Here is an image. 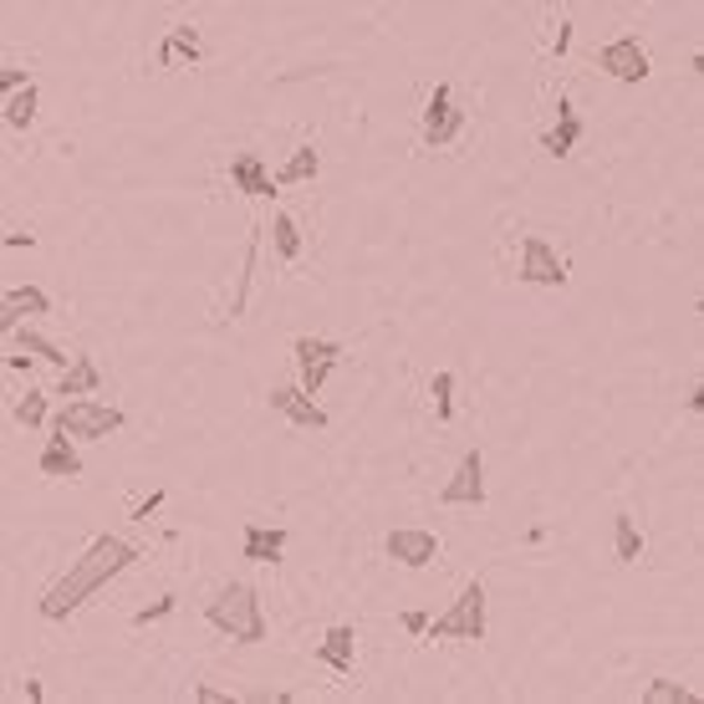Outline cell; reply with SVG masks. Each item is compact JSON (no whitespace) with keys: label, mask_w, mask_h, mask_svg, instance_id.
<instances>
[{"label":"cell","mask_w":704,"mask_h":704,"mask_svg":"<svg viewBox=\"0 0 704 704\" xmlns=\"http://www.w3.org/2000/svg\"><path fill=\"white\" fill-rule=\"evenodd\" d=\"M11 342H15V348H21V352H31L36 363H52V367H57V373H61V367H67V352H61L57 342L46 338V332H36V327L15 322V327H11Z\"/></svg>","instance_id":"22"},{"label":"cell","mask_w":704,"mask_h":704,"mask_svg":"<svg viewBox=\"0 0 704 704\" xmlns=\"http://www.w3.org/2000/svg\"><path fill=\"white\" fill-rule=\"evenodd\" d=\"M190 700H194V704H230V700H240V694H230V690H215V684H194V690H190Z\"/></svg>","instance_id":"31"},{"label":"cell","mask_w":704,"mask_h":704,"mask_svg":"<svg viewBox=\"0 0 704 704\" xmlns=\"http://www.w3.org/2000/svg\"><path fill=\"white\" fill-rule=\"evenodd\" d=\"M485 633H490V613H485V582L480 577H469L459 587V598L444 608L440 617H429L424 638H440V644H480Z\"/></svg>","instance_id":"3"},{"label":"cell","mask_w":704,"mask_h":704,"mask_svg":"<svg viewBox=\"0 0 704 704\" xmlns=\"http://www.w3.org/2000/svg\"><path fill=\"white\" fill-rule=\"evenodd\" d=\"M286 546H292V531L286 526H265V521H250L240 531V557L246 561H261V567H276L286 557Z\"/></svg>","instance_id":"13"},{"label":"cell","mask_w":704,"mask_h":704,"mask_svg":"<svg viewBox=\"0 0 704 704\" xmlns=\"http://www.w3.org/2000/svg\"><path fill=\"white\" fill-rule=\"evenodd\" d=\"M398 623H404V628H409L413 638H424V628H429V613H419V608H409V613L398 617Z\"/></svg>","instance_id":"35"},{"label":"cell","mask_w":704,"mask_h":704,"mask_svg":"<svg viewBox=\"0 0 704 704\" xmlns=\"http://www.w3.org/2000/svg\"><path fill=\"white\" fill-rule=\"evenodd\" d=\"M5 363H11L15 373H31V367H36V357H31V352H21V348H15L11 357H5Z\"/></svg>","instance_id":"36"},{"label":"cell","mask_w":704,"mask_h":704,"mask_svg":"<svg viewBox=\"0 0 704 704\" xmlns=\"http://www.w3.org/2000/svg\"><path fill=\"white\" fill-rule=\"evenodd\" d=\"M613 557L623 561V567H633V561L644 557V531H638V521H633L628 511L613 515Z\"/></svg>","instance_id":"23"},{"label":"cell","mask_w":704,"mask_h":704,"mask_svg":"<svg viewBox=\"0 0 704 704\" xmlns=\"http://www.w3.org/2000/svg\"><path fill=\"white\" fill-rule=\"evenodd\" d=\"M429 404H434V419H440V424L455 419V373H450V367H440V373L429 378Z\"/></svg>","instance_id":"25"},{"label":"cell","mask_w":704,"mask_h":704,"mask_svg":"<svg viewBox=\"0 0 704 704\" xmlns=\"http://www.w3.org/2000/svg\"><path fill=\"white\" fill-rule=\"evenodd\" d=\"M265 404H271V413H281L286 424H296V429H327L332 424V413L317 404V398L302 388V383H281V388H271L265 394Z\"/></svg>","instance_id":"9"},{"label":"cell","mask_w":704,"mask_h":704,"mask_svg":"<svg viewBox=\"0 0 704 704\" xmlns=\"http://www.w3.org/2000/svg\"><path fill=\"white\" fill-rule=\"evenodd\" d=\"M144 557V546L128 542V536H113V531H103V536H92L88 552L82 557H72V567L57 577V582L42 592V602H36V613L46 617V623H61V617H72L77 608H88L98 592H103L113 577H123L133 567V561Z\"/></svg>","instance_id":"1"},{"label":"cell","mask_w":704,"mask_h":704,"mask_svg":"<svg viewBox=\"0 0 704 704\" xmlns=\"http://www.w3.org/2000/svg\"><path fill=\"white\" fill-rule=\"evenodd\" d=\"M440 506H469V511L485 506V455L480 450H465V455H459L455 475L440 485Z\"/></svg>","instance_id":"10"},{"label":"cell","mask_w":704,"mask_h":704,"mask_svg":"<svg viewBox=\"0 0 704 704\" xmlns=\"http://www.w3.org/2000/svg\"><path fill=\"white\" fill-rule=\"evenodd\" d=\"M515 281H526V286H567V261L557 256L552 240L526 235L521 240V261H515Z\"/></svg>","instance_id":"7"},{"label":"cell","mask_w":704,"mask_h":704,"mask_svg":"<svg viewBox=\"0 0 704 704\" xmlns=\"http://www.w3.org/2000/svg\"><path fill=\"white\" fill-rule=\"evenodd\" d=\"M98 388H103V367L92 363L88 352H77V357H67V367H61V378H57V388H52V394L88 398V394H98Z\"/></svg>","instance_id":"18"},{"label":"cell","mask_w":704,"mask_h":704,"mask_svg":"<svg viewBox=\"0 0 704 704\" xmlns=\"http://www.w3.org/2000/svg\"><path fill=\"white\" fill-rule=\"evenodd\" d=\"M230 190L250 194V200H271L276 194V179H271V169H265V159L256 148H240L230 159Z\"/></svg>","instance_id":"16"},{"label":"cell","mask_w":704,"mask_h":704,"mask_svg":"<svg viewBox=\"0 0 704 704\" xmlns=\"http://www.w3.org/2000/svg\"><path fill=\"white\" fill-rule=\"evenodd\" d=\"M582 133H587V123H582V113L572 107V98H557V123L542 133V154H552V159H567V154L582 144Z\"/></svg>","instance_id":"17"},{"label":"cell","mask_w":704,"mask_h":704,"mask_svg":"<svg viewBox=\"0 0 704 704\" xmlns=\"http://www.w3.org/2000/svg\"><path fill=\"white\" fill-rule=\"evenodd\" d=\"M36 469H42L46 480H82V455H77V440L72 434H61V429H52L42 444V459H36Z\"/></svg>","instance_id":"15"},{"label":"cell","mask_w":704,"mask_h":704,"mask_svg":"<svg viewBox=\"0 0 704 704\" xmlns=\"http://www.w3.org/2000/svg\"><path fill=\"white\" fill-rule=\"evenodd\" d=\"M15 424L21 429H46V419H52V409H46V394L42 388H26V394L15 398Z\"/></svg>","instance_id":"26"},{"label":"cell","mask_w":704,"mask_h":704,"mask_svg":"<svg viewBox=\"0 0 704 704\" xmlns=\"http://www.w3.org/2000/svg\"><path fill=\"white\" fill-rule=\"evenodd\" d=\"M52 429H61V434H72L77 444H92V440H107V434H117V429L128 424V413L117 409V404H103V398H67L57 409V419H46Z\"/></svg>","instance_id":"4"},{"label":"cell","mask_w":704,"mask_h":704,"mask_svg":"<svg viewBox=\"0 0 704 704\" xmlns=\"http://www.w3.org/2000/svg\"><path fill=\"white\" fill-rule=\"evenodd\" d=\"M205 623L235 644H261L265 638V608H261V592L250 582H225L215 598L205 602Z\"/></svg>","instance_id":"2"},{"label":"cell","mask_w":704,"mask_h":704,"mask_svg":"<svg viewBox=\"0 0 704 704\" xmlns=\"http://www.w3.org/2000/svg\"><path fill=\"white\" fill-rule=\"evenodd\" d=\"M174 608H179V598H174V592H163V598H154L148 608H138L128 623H133V628H148V623H163V617L174 613Z\"/></svg>","instance_id":"29"},{"label":"cell","mask_w":704,"mask_h":704,"mask_svg":"<svg viewBox=\"0 0 704 704\" xmlns=\"http://www.w3.org/2000/svg\"><path fill=\"white\" fill-rule=\"evenodd\" d=\"M317 174H322V154H317L311 144H296V148H292V159L281 163V169H276L271 179H276V190H292V184H311Z\"/></svg>","instance_id":"20"},{"label":"cell","mask_w":704,"mask_h":704,"mask_svg":"<svg viewBox=\"0 0 704 704\" xmlns=\"http://www.w3.org/2000/svg\"><path fill=\"white\" fill-rule=\"evenodd\" d=\"M163 500H169V490H154L148 500H138V506H133V521H154V515L163 511Z\"/></svg>","instance_id":"32"},{"label":"cell","mask_w":704,"mask_h":704,"mask_svg":"<svg viewBox=\"0 0 704 704\" xmlns=\"http://www.w3.org/2000/svg\"><path fill=\"white\" fill-rule=\"evenodd\" d=\"M383 552L398 561V567H429V561L440 557V536L434 531H424V526H394L388 531V542H383Z\"/></svg>","instance_id":"11"},{"label":"cell","mask_w":704,"mask_h":704,"mask_svg":"<svg viewBox=\"0 0 704 704\" xmlns=\"http://www.w3.org/2000/svg\"><path fill=\"white\" fill-rule=\"evenodd\" d=\"M205 61V42H200V26L179 21V26L163 31L159 42V67L163 72H179V67H200Z\"/></svg>","instance_id":"12"},{"label":"cell","mask_w":704,"mask_h":704,"mask_svg":"<svg viewBox=\"0 0 704 704\" xmlns=\"http://www.w3.org/2000/svg\"><path fill=\"white\" fill-rule=\"evenodd\" d=\"M598 72L613 82H644L654 72V61H648V46L638 36H617V42L598 46Z\"/></svg>","instance_id":"8"},{"label":"cell","mask_w":704,"mask_h":704,"mask_svg":"<svg viewBox=\"0 0 704 704\" xmlns=\"http://www.w3.org/2000/svg\"><path fill=\"white\" fill-rule=\"evenodd\" d=\"M36 113H42V88H36V82H21L15 92H5V107H0V117H5V128L26 133L31 123H36Z\"/></svg>","instance_id":"19"},{"label":"cell","mask_w":704,"mask_h":704,"mask_svg":"<svg viewBox=\"0 0 704 704\" xmlns=\"http://www.w3.org/2000/svg\"><path fill=\"white\" fill-rule=\"evenodd\" d=\"M21 700H31V704H42V700H46V690H42V684H36V679H26V684H21Z\"/></svg>","instance_id":"38"},{"label":"cell","mask_w":704,"mask_h":704,"mask_svg":"<svg viewBox=\"0 0 704 704\" xmlns=\"http://www.w3.org/2000/svg\"><path fill=\"white\" fill-rule=\"evenodd\" d=\"M265 230H271V250H276V261H286V265H292L296 256H302V225H296L292 215H286V209H276Z\"/></svg>","instance_id":"24"},{"label":"cell","mask_w":704,"mask_h":704,"mask_svg":"<svg viewBox=\"0 0 704 704\" xmlns=\"http://www.w3.org/2000/svg\"><path fill=\"white\" fill-rule=\"evenodd\" d=\"M469 113L459 107L455 88L450 82H440V88L429 92V103H424V148H450L465 133Z\"/></svg>","instance_id":"6"},{"label":"cell","mask_w":704,"mask_h":704,"mask_svg":"<svg viewBox=\"0 0 704 704\" xmlns=\"http://www.w3.org/2000/svg\"><path fill=\"white\" fill-rule=\"evenodd\" d=\"M644 704H700V694L690 684H679V679H654L644 690Z\"/></svg>","instance_id":"27"},{"label":"cell","mask_w":704,"mask_h":704,"mask_svg":"<svg viewBox=\"0 0 704 704\" xmlns=\"http://www.w3.org/2000/svg\"><path fill=\"white\" fill-rule=\"evenodd\" d=\"M317 663L342 679H352V669H357V628L352 623H332L322 633V644H317Z\"/></svg>","instance_id":"14"},{"label":"cell","mask_w":704,"mask_h":704,"mask_svg":"<svg viewBox=\"0 0 704 704\" xmlns=\"http://www.w3.org/2000/svg\"><path fill=\"white\" fill-rule=\"evenodd\" d=\"M5 246H11V250H31V246H36V235H31V230H15V235H5Z\"/></svg>","instance_id":"37"},{"label":"cell","mask_w":704,"mask_h":704,"mask_svg":"<svg viewBox=\"0 0 704 704\" xmlns=\"http://www.w3.org/2000/svg\"><path fill=\"white\" fill-rule=\"evenodd\" d=\"M572 52V21L567 15H557V36H552V57H567Z\"/></svg>","instance_id":"33"},{"label":"cell","mask_w":704,"mask_h":704,"mask_svg":"<svg viewBox=\"0 0 704 704\" xmlns=\"http://www.w3.org/2000/svg\"><path fill=\"white\" fill-rule=\"evenodd\" d=\"M342 342H332V338H296L292 342V357H296V373H302V388H307L311 398L322 394L327 388V378L342 367Z\"/></svg>","instance_id":"5"},{"label":"cell","mask_w":704,"mask_h":704,"mask_svg":"<svg viewBox=\"0 0 704 704\" xmlns=\"http://www.w3.org/2000/svg\"><path fill=\"white\" fill-rule=\"evenodd\" d=\"M21 82H31L26 67H5V72H0V98H5V92H15Z\"/></svg>","instance_id":"34"},{"label":"cell","mask_w":704,"mask_h":704,"mask_svg":"<svg viewBox=\"0 0 704 704\" xmlns=\"http://www.w3.org/2000/svg\"><path fill=\"white\" fill-rule=\"evenodd\" d=\"M15 322H26V311L15 307L11 296H0V342L11 338V327H15Z\"/></svg>","instance_id":"30"},{"label":"cell","mask_w":704,"mask_h":704,"mask_svg":"<svg viewBox=\"0 0 704 704\" xmlns=\"http://www.w3.org/2000/svg\"><path fill=\"white\" fill-rule=\"evenodd\" d=\"M5 296H11V302L26 311V317H42V311H52V296H46L42 286H11Z\"/></svg>","instance_id":"28"},{"label":"cell","mask_w":704,"mask_h":704,"mask_svg":"<svg viewBox=\"0 0 704 704\" xmlns=\"http://www.w3.org/2000/svg\"><path fill=\"white\" fill-rule=\"evenodd\" d=\"M256 265H261V230H250L246 240V265H240V276H235V292H230V307H225V317H246L250 307V286H256Z\"/></svg>","instance_id":"21"}]
</instances>
